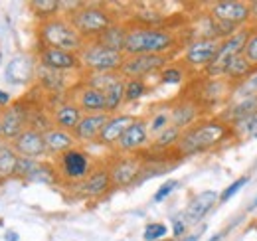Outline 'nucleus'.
I'll return each instance as SVG.
<instances>
[{"label":"nucleus","mask_w":257,"mask_h":241,"mask_svg":"<svg viewBox=\"0 0 257 241\" xmlns=\"http://www.w3.org/2000/svg\"><path fill=\"white\" fill-rule=\"evenodd\" d=\"M117 79H121V73H117V71H113V73H93L87 79V85L93 87V89L105 91L111 83H115Z\"/></svg>","instance_id":"72a5a7b5"},{"label":"nucleus","mask_w":257,"mask_h":241,"mask_svg":"<svg viewBox=\"0 0 257 241\" xmlns=\"http://www.w3.org/2000/svg\"><path fill=\"white\" fill-rule=\"evenodd\" d=\"M161 79L162 83H168V85H176L184 79V69L180 65H166L161 71Z\"/></svg>","instance_id":"4c0bfd02"},{"label":"nucleus","mask_w":257,"mask_h":241,"mask_svg":"<svg viewBox=\"0 0 257 241\" xmlns=\"http://www.w3.org/2000/svg\"><path fill=\"white\" fill-rule=\"evenodd\" d=\"M198 239H200V231L194 233V235H190V237H186V239H182V241H198Z\"/></svg>","instance_id":"de8ad7c7"},{"label":"nucleus","mask_w":257,"mask_h":241,"mask_svg":"<svg viewBox=\"0 0 257 241\" xmlns=\"http://www.w3.org/2000/svg\"><path fill=\"white\" fill-rule=\"evenodd\" d=\"M111 115L107 113H95V115H83L79 125L75 127L73 131V139L79 141V143H91V141H97L101 129L105 127V123L109 120Z\"/></svg>","instance_id":"a211bd4d"},{"label":"nucleus","mask_w":257,"mask_h":241,"mask_svg":"<svg viewBox=\"0 0 257 241\" xmlns=\"http://www.w3.org/2000/svg\"><path fill=\"white\" fill-rule=\"evenodd\" d=\"M40 63L56 69V71H65V69H77L81 67L79 54L73 52H64V50H54V48H42L40 52Z\"/></svg>","instance_id":"4468645a"},{"label":"nucleus","mask_w":257,"mask_h":241,"mask_svg":"<svg viewBox=\"0 0 257 241\" xmlns=\"http://www.w3.org/2000/svg\"><path fill=\"white\" fill-rule=\"evenodd\" d=\"M222 40H212V38H198L186 48L184 54V63L190 67H206L208 63L216 58L220 50Z\"/></svg>","instance_id":"1a4fd4ad"},{"label":"nucleus","mask_w":257,"mask_h":241,"mask_svg":"<svg viewBox=\"0 0 257 241\" xmlns=\"http://www.w3.org/2000/svg\"><path fill=\"white\" fill-rule=\"evenodd\" d=\"M16 164H18V154L8 145L0 143V178H8L16 174Z\"/></svg>","instance_id":"c85d7f7f"},{"label":"nucleus","mask_w":257,"mask_h":241,"mask_svg":"<svg viewBox=\"0 0 257 241\" xmlns=\"http://www.w3.org/2000/svg\"><path fill=\"white\" fill-rule=\"evenodd\" d=\"M4 239L6 241H18V235H16V233H12V231H6V233H4Z\"/></svg>","instance_id":"49530a36"},{"label":"nucleus","mask_w":257,"mask_h":241,"mask_svg":"<svg viewBox=\"0 0 257 241\" xmlns=\"http://www.w3.org/2000/svg\"><path fill=\"white\" fill-rule=\"evenodd\" d=\"M161 241H174V239H161Z\"/></svg>","instance_id":"8fccbe9b"},{"label":"nucleus","mask_w":257,"mask_h":241,"mask_svg":"<svg viewBox=\"0 0 257 241\" xmlns=\"http://www.w3.org/2000/svg\"><path fill=\"white\" fill-rule=\"evenodd\" d=\"M149 131H147V120L145 119H135L127 127V131L121 135V139L117 141V149L121 152H131L143 149L149 143Z\"/></svg>","instance_id":"ddd939ff"},{"label":"nucleus","mask_w":257,"mask_h":241,"mask_svg":"<svg viewBox=\"0 0 257 241\" xmlns=\"http://www.w3.org/2000/svg\"><path fill=\"white\" fill-rule=\"evenodd\" d=\"M0 141H2V131H0Z\"/></svg>","instance_id":"3c124183"},{"label":"nucleus","mask_w":257,"mask_h":241,"mask_svg":"<svg viewBox=\"0 0 257 241\" xmlns=\"http://www.w3.org/2000/svg\"><path fill=\"white\" fill-rule=\"evenodd\" d=\"M81 117H83V113L73 103H65L62 107H58V111L54 113V123H56V129L73 133L75 127L79 125Z\"/></svg>","instance_id":"393cba45"},{"label":"nucleus","mask_w":257,"mask_h":241,"mask_svg":"<svg viewBox=\"0 0 257 241\" xmlns=\"http://www.w3.org/2000/svg\"><path fill=\"white\" fill-rule=\"evenodd\" d=\"M143 168V158L139 156H119L117 160L111 162L109 166V174H111V182L115 186H128L135 184Z\"/></svg>","instance_id":"9d476101"},{"label":"nucleus","mask_w":257,"mask_h":241,"mask_svg":"<svg viewBox=\"0 0 257 241\" xmlns=\"http://www.w3.org/2000/svg\"><path fill=\"white\" fill-rule=\"evenodd\" d=\"M180 135H182L180 129H176V127H172V125L166 127L162 133H159V135L155 137L153 149H157V151H168V149L176 147V143L180 141Z\"/></svg>","instance_id":"c756f323"},{"label":"nucleus","mask_w":257,"mask_h":241,"mask_svg":"<svg viewBox=\"0 0 257 241\" xmlns=\"http://www.w3.org/2000/svg\"><path fill=\"white\" fill-rule=\"evenodd\" d=\"M36 79L40 81V85L46 91H62L65 87V77L62 71L50 69L46 65H36Z\"/></svg>","instance_id":"bb28decb"},{"label":"nucleus","mask_w":257,"mask_h":241,"mask_svg":"<svg viewBox=\"0 0 257 241\" xmlns=\"http://www.w3.org/2000/svg\"><path fill=\"white\" fill-rule=\"evenodd\" d=\"M231 135H233V129L220 117L196 120L192 127L182 131L180 141L176 143V152H180L182 156L206 152L218 147V145H222Z\"/></svg>","instance_id":"f257e3e1"},{"label":"nucleus","mask_w":257,"mask_h":241,"mask_svg":"<svg viewBox=\"0 0 257 241\" xmlns=\"http://www.w3.org/2000/svg\"><path fill=\"white\" fill-rule=\"evenodd\" d=\"M34 77H36V63L30 56H18L6 67V79L14 85H28Z\"/></svg>","instance_id":"dca6fc26"},{"label":"nucleus","mask_w":257,"mask_h":241,"mask_svg":"<svg viewBox=\"0 0 257 241\" xmlns=\"http://www.w3.org/2000/svg\"><path fill=\"white\" fill-rule=\"evenodd\" d=\"M40 40L44 48L64 50V52H73V54H79L81 48L85 46V40L73 30V26L65 18L44 20L40 28Z\"/></svg>","instance_id":"20e7f679"},{"label":"nucleus","mask_w":257,"mask_h":241,"mask_svg":"<svg viewBox=\"0 0 257 241\" xmlns=\"http://www.w3.org/2000/svg\"><path fill=\"white\" fill-rule=\"evenodd\" d=\"M56 178H58V174H56V170H54L50 164H42V162H38L36 168L32 170V174H30L26 180L36 182V184H54Z\"/></svg>","instance_id":"473e14b6"},{"label":"nucleus","mask_w":257,"mask_h":241,"mask_svg":"<svg viewBox=\"0 0 257 241\" xmlns=\"http://www.w3.org/2000/svg\"><path fill=\"white\" fill-rule=\"evenodd\" d=\"M251 71H253V65H251L249 61L245 60L243 56H235V58H231L229 63H227L224 77L229 83L239 85L241 81H245V79L251 75Z\"/></svg>","instance_id":"a878e982"},{"label":"nucleus","mask_w":257,"mask_h":241,"mask_svg":"<svg viewBox=\"0 0 257 241\" xmlns=\"http://www.w3.org/2000/svg\"><path fill=\"white\" fill-rule=\"evenodd\" d=\"M220 200V194L214 192V190H206V192H200L198 196H194L192 202L188 204V208L184 211V217L182 221L186 225H196L204 219V215L216 206V202Z\"/></svg>","instance_id":"f8f14e48"},{"label":"nucleus","mask_w":257,"mask_h":241,"mask_svg":"<svg viewBox=\"0 0 257 241\" xmlns=\"http://www.w3.org/2000/svg\"><path fill=\"white\" fill-rule=\"evenodd\" d=\"M67 22L83 40H95L97 36H101L109 26L115 24L113 16L97 4H81L77 10L69 12Z\"/></svg>","instance_id":"7ed1b4c3"},{"label":"nucleus","mask_w":257,"mask_h":241,"mask_svg":"<svg viewBox=\"0 0 257 241\" xmlns=\"http://www.w3.org/2000/svg\"><path fill=\"white\" fill-rule=\"evenodd\" d=\"M44 143H46V151L54 152V154H62L75 147V139L71 133L62 131V129H48L44 133Z\"/></svg>","instance_id":"5701e85b"},{"label":"nucleus","mask_w":257,"mask_h":241,"mask_svg":"<svg viewBox=\"0 0 257 241\" xmlns=\"http://www.w3.org/2000/svg\"><path fill=\"white\" fill-rule=\"evenodd\" d=\"M60 8H62V2H58V0H34V2H30V10L44 20L56 18Z\"/></svg>","instance_id":"7c9ffc66"},{"label":"nucleus","mask_w":257,"mask_h":241,"mask_svg":"<svg viewBox=\"0 0 257 241\" xmlns=\"http://www.w3.org/2000/svg\"><path fill=\"white\" fill-rule=\"evenodd\" d=\"M255 113H257V95H253V97H243L241 101L229 105L220 119L224 120V123H227L233 129L235 125L241 127L245 120L249 119V117H253Z\"/></svg>","instance_id":"f3484780"},{"label":"nucleus","mask_w":257,"mask_h":241,"mask_svg":"<svg viewBox=\"0 0 257 241\" xmlns=\"http://www.w3.org/2000/svg\"><path fill=\"white\" fill-rule=\"evenodd\" d=\"M247 182H249V178H247V176H241V178H237L233 184H229L224 192L220 194V202H227V200H231V198H233V196H235V194H237V192H239V190H241V188H243Z\"/></svg>","instance_id":"ea45409f"},{"label":"nucleus","mask_w":257,"mask_h":241,"mask_svg":"<svg viewBox=\"0 0 257 241\" xmlns=\"http://www.w3.org/2000/svg\"><path fill=\"white\" fill-rule=\"evenodd\" d=\"M79 60H81V65H85L93 73H113V71L119 73L123 60H125V54L113 52V50L103 48L95 42H89L81 48Z\"/></svg>","instance_id":"39448f33"},{"label":"nucleus","mask_w":257,"mask_h":241,"mask_svg":"<svg viewBox=\"0 0 257 241\" xmlns=\"http://www.w3.org/2000/svg\"><path fill=\"white\" fill-rule=\"evenodd\" d=\"M249 16H251V20H255L257 24V0L249 2Z\"/></svg>","instance_id":"c03bdc74"},{"label":"nucleus","mask_w":257,"mask_h":241,"mask_svg":"<svg viewBox=\"0 0 257 241\" xmlns=\"http://www.w3.org/2000/svg\"><path fill=\"white\" fill-rule=\"evenodd\" d=\"M255 208H257V198H255V202H253V204L249 206V210H255Z\"/></svg>","instance_id":"09e8293b"},{"label":"nucleus","mask_w":257,"mask_h":241,"mask_svg":"<svg viewBox=\"0 0 257 241\" xmlns=\"http://www.w3.org/2000/svg\"><path fill=\"white\" fill-rule=\"evenodd\" d=\"M135 120V117L131 115H111L109 120L105 123V127L101 129L97 141L101 145H107V147H115L117 141L121 139V135L127 131V127Z\"/></svg>","instance_id":"aec40b11"},{"label":"nucleus","mask_w":257,"mask_h":241,"mask_svg":"<svg viewBox=\"0 0 257 241\" xmlns=\"http://www.w3.org/2000/svg\"><path fill=\"white\" fill-rule=\"evenodd\" d=\"M233 93L239 95L241 99H243V97H253V95H257V67H253L251 75H249L245 81H241L239 85H235Z\"/></svg>","instance_id":"e433bc0d"},{"label":"nucleus","mask_w":257,"mask_h":241,"mask_svg":"<svg viewBox=\"0 0 257 241\" xmlns=\"http://www.w3.org/2000/svg\"><path fill=\"white\" fill-rule=\"evenodd\" d=\"M166 127H170V111H168V109H161V111L153 113L151 119L147 120L149 137H157V135L162 133Z\"/></svg>","instance_id":"2f4dec72"},{"label":"nucleus","mask_w":257,"mask_h":241,"mask_svg":"<svg viewBox=\"0 0 257 241\" xmlns=\"http://www.w3.org/2000/svg\"><path fill=\"white\" fill-rule=\"evenodd\" d=\"M176 186H178V182L176 180H168L164 182L161 188L157 190V194H155V202H162V200H166L174 190H176Z\"/></svg>","instance_id":"a19ab883"},{"label":"nucleus","mask_w":257,"mask_h":241,"mask_svg":"<svg viewBox=\"0 0 257 241\" xmlns=\"http://www.w3.org/2000/svg\"><path fill=\"white\" fill-rule=\"evenodd\" d=\"M168 56L157 54H143V56H125L123 65L119 69L123 79H143L155 71H162L168 65Z\"/></svg>","instance_id":"0eeeda50"},{"label":"nucleus","mask_w":257,"mask_h":241,"mask_svg":"<svg viewBox=\"0 0 257 241\" xmlns=\"http://www.w3.org/2000/svg\"><path fill=\"white\" fill-rule=\"evenodd\" d=\"M241 127L245 129V133H247L249 137H253V139H257V113L253 115V117H249V119L245 120V123H243Z\"/></svg>","instance_id":"79ce46f5"},{"label":"nucleus","mask_w":257,"mask_h":241,"mask_svg":"<svg viewBox=\"0 0 257 241\" xmlns=\"http://www.w3.org/2000/svg\"><path fill=\"white\" fill-rule=\"evenodd\" d=\"M168 111H170V125L176 127V129H180V131H186L188 127H192L194 123L198 120V117L202 115L200 107L194 103L192 99L178 101Z\"/></svg>","instance_id":"2eb2a0df"},{"label":"nucleus","mask_w":257,"mask_h":241,"mask_svg":"<svg viewBox=\"0 0 257 241\" xmlns=\"http://www.w3.org/2000/svg\"><path fill=\"white\" fill-rule=\"evenodd\" d=\"M75 107L85 113V115H95V113H107L105 111V97L99 89H93L89 85L79 87L75 93Z\"/></svg>","instance_id":"412c9836"},{"label":"nucleus","mask_w":257,"mask_h":241,"mask_svg":"<svg viewBox=\"0 0 257 241\" xmlns=\"http://www.w3.org/2000/svg\"><path fill=\"white\" fill-rule=\"evenodd\" d=\"M24 125H26V111L24 107L20 105H12L8 107L2 117H0V131H2V139H16L22 131H24Z\"/></svg>","instance_id":"6ab92c4d"},{"label":"nucleus","mask_w":257,"mask_h":241,"mask_svg":"<svg viewBox=\"0 0 257 241\" xmlns=\"http://www.w3.org/2000/svg\"><path fill=\"white\" fill-rule=\"evenodd\" d=\"M168 227L164 223H149L145 227V233H143V239L145 241H161L166 235Z\"/></svg>","instance_id":"58836bf2"},{"label":"nucleus","mask_w":257,"mask_h":241,"mask_svg":"<svg viewBox=\"0 0 257 241\" xmlns=\"http://www.w3.org/2000/svg\"><path fill=\"white\" fill-rule=\"evenodd\" d=\"M105 97V111L107 115H113L119 111V107L125 103V79H117L115 83H111L105 91H101Z\"/></svg>","instance_id":"cd10ccee"},{"label":"nucleus","mask_w":257,"mask_h":241,"mask_svg":"<svg viewBox=\"0 0 257 241\" xmlns=\"http://www.w3.org/2000/svg\"><path fill=\"white\" fill-rule=\"evenodd\" d=\"M147 93L143 79H125V103H133Z\"/></svg>","instance_id":"f704fd0d"},{"label":"nucleus","mask_w":257,"mask_h":241,"mask_svg":"<svg viewBox=\"0 0 257 241\" xmlns=\"http://www.w3.org/2000/svg\"><path fill=\"white\" fill-rule=\"evenodd\" d=\"M0 58H2V56H0Z\"/></svg>","instance_id":"603ef678"},{"label":"nucleus","mask_w":257,"mask_h":241,"mask_svg":"<svg viewBox=\"0 0 257 241\" xmlns=\"http://www.w3.org/2000/svg\"><path fill=\"white\" fill-rule=\"evenodd\" d=\"M127 30L128 28H125L123 24H117L115 22L113 26H109L101 36H97L95 40H91V42H95V44L103 46V48H109L113 52H121L123 54L125 42H127Z\"/></svg>","instance_id":"4be33fe9"},{"label":"nucleus","mask_w":257,"mask_h":241,"mask_svg":"<svg viewBox=\"0 0 257 241\" xmlns=\"http://www.w3.org/2000/svg\"><path fill=\"white\" fill-rule=\"evenodd\" d=\"M93 172V162L81 149H69L58 156V172L67 182H83Z\"/></svg>","instance_id":"423d86ee"},{"label":"nucleus","mask_w":257,"mask_h":241,"mask_svg":"<svg viewBox=\"0 0 257 241\" xmlns=\"http://www.w3.org/2000/svg\"><path fill=\"white\" fill-rule=\"evenodd\" d=\"M210 18L227 24V26H235V28H243V24H247L249 16V2H241V0H220V2H212L210 10H208Z\"/></svg>","instance_id":"6e6552de"},{"label":"nucleus","mask_w":257,"mask_h":241,"mask_svg":"<svg viewBox=\"0 0 257 241\" xmlns=\"http://www.w3.org/2000/svg\"><path fill=\"white\" fill-rule=\"evenodd\" d=\"M241 56L253 67H257V24L249 26V36H247V42H245V48H243Z\"/></svg>","instance_id":"c9c22d12"},{"label":"nucleus","mask_w":257,"mask_h":241,"mask_svg":"<svg viewBox=\"0 0 257 241\" xmlns=\"http://www.w3.org/2000/svg\"><path fill=\"white\" fill-rule=\"evenodd\" d=\"M81 190L85 196H101L111 188V174L109 168H93V172L81 182Z\"/></svg>","instance_id":"b1692460"},{"label":"nucleus","mask_w":257,"mask_h":241,"mask_svg":"<svg viewBox=\"0 0 257 241\" xmlns=\"http://www.w3.org/2000/svg\"><path fill=\"white\" fill-rule=\"evenodd\" d=\"M176 44V36L166 28H128L125 42V56H143V54H157L172 50Z\"/></svg>","instance_id":"f03ea898"},{"label":"nucleus","mask_w":257,"mask_h":241,"mask_svg":"<svg viewBox=\"0 0 257 241\" xmlns=\"http://www.w3.org/2000/svg\"><path fill=\"white\" fill-rule=\"evenodd\" d=\"M6 103H10V95L6 91H0V105H6Z\"/></svg>","instance_id":"a18cd8bd"},{"label":"nucleus","mask_w":257,"mask_h":241,"mask_svg":"<svg viewBox=\"0 0 257 241\" xmlns=\"http://www.w3.org/2000/svg\"><path fill=\"white\" fill-rule=\"evenodd\" d=\"M14 152H18L22 158L36 160L46 154V143H44V133L36 129H24L16 139H14Z\"/></svg>","instance_id":"9b49d317"},{"label":"nucleus","mask_w":257,"mask_h":241,"mask_svg":"<svg viewBox=\"0 0 257 241\" xmlns=\"http://www.w3.org/2000/svg\"><path fill=\"white\" fill-rule=\"evenodd\" d=\"M172 233H174V237H182V235L186 233V223L176 217L174 223H172Z\"/></svg>","instance_id":"37998d69"}]
</instances>
